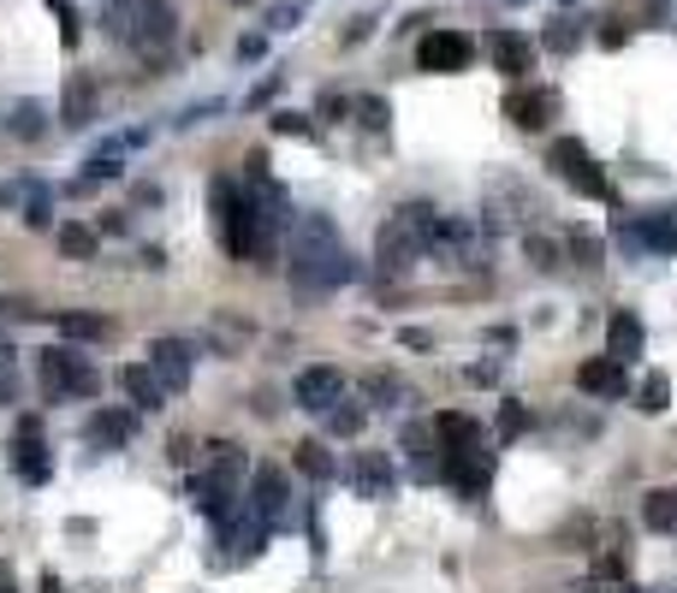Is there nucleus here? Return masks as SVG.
Returning a JSON list of instances; mask_svg holds the SVG:
<instances>
[{
	"mask_svg": "<svg viewBox=\"0 0 677 593\" xmlns=\"http://www.w3.org/2000/svg\"><path fill=\"white\" fill-rule=\"evenodd\" d=\"M149 369L161 374V386H167V392H185V386H190V344H179V339H155V344H149Z\"/></svg>",
	"mask_w": 677,
	"mask_h": 593,
	"instance_id": "obj_15",
	"label": "nucleus"
},
{
	"mask_svg": "<svg viewBox=\"0 0 677 593\" xmlns=\"http://www.w3.org/2000/svg\"><path fill=\"white\" fill-rule=\"evenodd\" d=\"M273 131H286V137H316V125H309L303 113H273Z\"/></svg>",
	"mask_w": 677,
	"mask_h": 593,
	"instance_id": "obj_35",
	"label": "nucleus"
},
{
	"mask_svg": "<svg viewBox=\"0 0 677 593\" xmlns=\"http://www.w3.org/2000/svg\"><path fill=\"white\" fill-rule=\"evenodd\" d=\"M291 463H298L309 481H327V475H333V458L321 451V440H303V445H298V458H291Z\"/></svg>",
	"mask_w": 677,
	"mask_h": 593,
	"instance_id": "obj_29",
	"label": "nucleus"
},
{
	"mask_svg": "<svg viewBox=\"0 0 677 593\" xmlns=\"http://www.w3.org/2000/svg\"><path fill=\"white\" fill-rule=\"evenodd\" d=\"M126 392H131L137 410H161V398H167L161 374H155L149 362H131V369H126Z\"/></svg>",
	"mask_w": 677,
	"mask_h": 593,
	"instance_id": "obj_21",
	"label": "nucleus"
},
{
	"mask_svg": "<svg viewBox=\"0 0 677 593\" xmlns=\"http://www.w3.org/2000/svg\"><path fill=\"white\" fill-rule=\"evenodd\" d=\"M565 243H570V255H577L583 268H595V261L606 255V243H600L595 232H583V225H570V232H565Z\"/></svg>",
	"mask_w": 677,
	"mask_h": 593,
	"instance_id": "obj_30",
	"label": "nucleus"
},
{
	"mask_svg": "<svg viewBox=\"0 0 677 593\" xmlns=\"http://www.w3.org/2000/svg\"><path fill=\"white\" fill-rule=\"evenodd\" d=\"M641 522H648L654 534H677V486H654V493H641Z\"/></svg>",
	"mask_w": 677,
	"mask_h": 593,
	"instance_id": "obj_20",
	"label": "nucleus"
},
{
	"mask_svg": "<svg viewBox=\"0 0 677 593\" xmlns=\"http://www.w3.org/2000/svg\"><path fill=\"white\" fill-rule=\"evenodd\" d=\"M232 7H250V0H232Z\"/></svg>",
	"mask_w": 677,
	"mask_h": 593,
	"instance_id": "obj_37",
	"label": "nucleus"
},
{
	"mask_svg": "<svg viewBox=\"0 0 677 593\" xmlns=\"http://www.w3.org/2000/svg\"><path fill=\"white\" fill-rule=\"evenodd\" d=\"M499 433H506V440L529 433V410H524V404H506V410H499Z\"/></svg>",
	"mask_w": 677,
	"mask_h": 593,
	"instance_id": "obj_33",
	"label": "nucleus"
},
{
	"mask_svg": "<svg viewBox=\"0 0 677 593\" xmlns=\"http://www.w3.org/2000/svg\"><path fill=\"white\" fill-rule=\"evenodd\" d=\"M351 481H357L362 499H387L392 493V463L380 458V451H362V458L351 463Z\"/></svg>",
	"mask_w": 677,
	"mask_h": 593,
	"instance_id": "obj_19",
	"label": "nucleus"
},
{
	"mask_svg": "<svg viewBox=\"0 0 677 593\" xmlns=\"http://www.w3.org/2000/svg\"><path fill=\"white\" fill-rule=\"evenodd\" d=\"M506 119L517 131H547L552 119H559V90H547V83H517V90H506Z\"/></svg>",
	"mask_w": 677,
	"mask_h": 593,
	"instance_id": "obj_9",
	"label": "nucleus"
},
{
	"mask_svg": "<svg viewBox=\"0 0 677 593\" xmlns=\"http://www.w3.org/2000/svg\"><path fill=\"white\" fill-rule=\"evenodd\" d=\"M630 225H636L641 255H677V208H648Z\"/></svg>",
	"mask_w": 677,
	"mask_h": 593,
	"instance_id": "obj_12",
	"label": "nucleus"
},
{
	"mask_svg": "<svg viewBox=\"0 0 677 593\" xmlns=\"http://www.w3.org/2000/svg\"><path fill=\"white\" fill-rule=\"evenodd\" d=\"M172 30H179L172 0H108V37L131 42L143 60L161 54V48L172 42Z\"/></svg>",
	"mask_w": 677,
	"mask_h": 593,
	"instance_id": "obj_2",
	"label": "nucleus"
},
{
	"mask_svg": "<svg viewBox=\"0 0 677 593\" xmlns=\"http://www.w3.org/2000/svg\"><path fill=\"white\" fill-rule=\"evenodd\" d=\"M488 54H494V66H499L506 78L535 72V42L517 37V30H494V37H488Z\"/></svg>",
	"mask_w": 677,
	"mask_h": 593,
	"instance_id": "obj_16",
	"label": "nucleus"
},
{
	"mask_svg": "<svg viewBox=\"0 0 677 593\" xmlns=\"http://www.w3.org/2000/svg\"><path fill=\"white\" fill-rule=\"evenodd\" d=\"M434 208L422 202H410V208H398V214L380 225V243H375V261H380V273H405L416 255L428 250V238H434Z\"/></svg>",
	"mask_w": 677,
	"mask_h": 593,
	"instance_id": "obj_4",
	"label": "nucleus"
},
{
	"mask_svg": "<svg viewBox=\"0 0 677 593\" xmlns=\"http://www.w3.org/2000/svg\"><path fill=\"white\" fill-rule=\"evenodd\" d=\"M131 433H137V422H131V415H113V410H101L96 422H90V440H113V445H126Z\"/></svg>",
	"mask_w": 677,
	"mask_h": 593,
	"instance_id": "obj_28",
	"label": "nucleus"
},
{
	"mask_svg": "<svg viewBox=\"0 0 677 593\" xmlns=\"http://www.w3.org/2000/svg\"><path fill=\"white\" fill-rule=\"evenodd\" d=\"M7 131L19 137V143H37V137L48 131V108H42V101H19L12 119H7Z\"/></svg>",
	"mask_w": 677,
	"mask_h": 593,
	"instance_id": "obj_24",
	"label": "nucleus"
},
{
	"mask_svg": "<svg viewBox=\"0 0 677 593\" xmlns=\"http://www.w3.org/2000/svg\"><path fill=\"white\" fill-rule=\"evenodd\" d=\"M524 255H529V268H559V261H565V250H559V238H547V232H529L524 238Z\"/></svg>",
	"mask_w": 677,
	"mask_h": 593,
	"instance_id": "obj_27",
	"label": "nucleus"
},
{
	"mask_svg": "<svg viewBox=\"0 0 677 593\" xmlns=\"http://www.w3.org/2000/svg\"><path fill=\"white\" fill-rule=\"evenodd\" d=\"M476 60V42L464 37V30H428L422 42H416V66L434 78H451V72H470Z\"/></svg>",
	"mask_w": 677,
	"mask_h": 593,
	"instance_id": "obj_8",
	"label": "nucleus"
},
{
	"mask_svg": "<svg viewBox=\"0 0 677 593\" xmlns=\"http://www.w3.org/2000/svg\"><path fill=\"white\" fill-rule=\"evenodd\" d=\"M291 398H298L303 410H333L345 398V374L339 369H303L298 386H291Z\"/></svg>",
	"mask_w": 677,
	"mask_h": 593,
	"instance_id": "obj_13",
	"label": "nucleus"
},
{
	"mask_svg": "<svg viewBox=\"0 0 677 593\" xmlns=\"http://www.w3.org/2000/svg\"><path fill=\"white\" fill-rule=\"evenodd\" d=\"M42 392L48 398H96L101 374L83 356H72V351H42Z\"/></svg>",
	"mask_w": 677,
	"mask_h": 593,
	"instance_id": "obj_6",
	"label": "nucleus"
},
{
	"mask_svg": "<svg viewBox=\"0 0 677 593\" xmlns=\"http://www.w3.org/2000/svg\"><path fill=\"white\" fill-rule=\"evenodd\" d=\"M641 344H648V333H641V321L630 315V309H618L613 321H606V356H618L624 369L641 356Z\"/></svg>",
	"mask_w": 677,
	"mask_h": 593,
	"instance_id": "obj_17",
	"label": "nucleus"
},
{
	"mask_svg": "<svg viewBox=\"0 0 677 593\" xmlns=\"http://www.w3.org/2000/svg\"><path fill=\"white\" fill-rule=\"evenodd\" d=\"M96 243H101L96 225H83V220H66V225H60V250L72 255V261H90V255H96Z\"/></svg>",
	"mask_w": 677,
	"mask_h": 593,
	"instance_id": "obj_25",
	"label": "nucleus"
},
{
	"mask_svg": "<svg viewBox=\"0 0 677 593\" xmlns=\"http://www.w3.org/2000/svg\"><path fill=\"white\" fill-rule=\"evenodd\" d=\"M96 101H101V90H96V78H90V72H72V78H66V101H60L66 131L96 125Z\"/></svg>",
	"mask_w": 677,
	"mask_h": 593,
	"instance_id": "obj_14",
	"label": "nucleus"
},
{
	"mask_svg": "<svg viewBox=\"0 0 677 593\" xmlns=\"http://www.w3.org/2000/svg\"><path fill=\"white\" fill-rule=\"evenodd\" d=\"M208 197H215V225H220V243L232 250L238 261H256L268 255V225L256 220V202L238 190L232 179H215L208 184Z\"/></svg>",
	"mask_w": 677,
	"mask_h": 593,
	"instance_id": "obj_3",
	"label": "nucleus"
},
{
	"mask_svg": "<svg viewBox=\"0 0 677 593\" xmlns=\"http://www.w3.org/2000/svg\"><path fill=\"white\" fill-rule=\"evenodd\" d=\"M250 511L262 516L268 529H280L286 511H291V486H286V475H280L273 463H262V469L250 475Z\"/></svg>",
	"mask_w": 677,
	"mask_h": 593,
	"instance_id": "obj_10",
	"label": "nucleus"
},
{
	"mask_svg": "<svg viewBox=\"0 0 677 593\" xmlns=\"http://www.w3.org/2000/svg\"><path fill=\"white\" fill-rule=\"evenodd\" d=\"M357 113H362V125H369V131H387V101H380V96H362Z\"/></svg>",
	"mask_w": 677,
	"mask_h": 593,
	"instance_id": "obj_34",
	"label": "nucleus"
},
{
	"mask_svg": "<svg viewBox=\"0 0 677 593\" xmlns=\"http://www.w3.org/2000/svg\"><path fill=\"white\" fill-rule=\"evenodd\" d=\"M434 440H440V451H446V445H476V440H481V428H476V415L446 410L440 422H434Z\"/></svg>",
	"mask_w": 677,
	"mask_h": 593,
	"instance_id": "obj_23",
	"label": "nucleus"
},
{
	"mask_svg": "<svg viewBox=\"0 0 677 593\" xmlns=\"http://www.w3.org/2000/svg\"><path fill=\"white\" fill-rule=\"evenodd\" d=\"M547 167L559 172V179L577 190V197H588V202H618V190H613V179L600 172V161L588 154V143L583 137H559V143L547 149Z\"/></svg>",
	"mask_w": 677,
	"mask_h": 593,
	"instance_id": "obj_5",
	"label": "nucleus"
},
{
	"mask_svg": "<svg viewBox=\"0 0 677 593\" xmlns=\"http://www.w3.org/2000/svg\"><path fill=\"white\" fill-rule=\"evenodd\" d=\"M12 469H19L24 481H48V445H42V422L37 415H24L19 422V433H12Z\"/></svg>",
	"mask_w": 677,
	"mask_h": 593,
	"instance_id": "obj_11",
	"label": "nucleus"
},
{
	"mask_svg": "<svg viewBox=\"0 0 677 593\" xmlns=\"http://www.w3.org/2000/svg\"><path fill=\"white\" fill-rule=\"evenodd\" d=\"M369 398H380V404H392V398H398V380H392V374H375V380H369Z\"/></svg>",
	"mask_w": 677,
	"mask_h": 593,
	"instance_id": "obj_36",
	"label": "nucleus"
},
{
	"mask_svg": "<svg viewBox=\"0 0 677 593\" xmlns=\"http://www.w3.org/2000/svg\"><path fill=\"white\" fill-rule=\"evenodd\" d=\"M577 386L588 398H618L624 392V362L618 356H588L583 369H577Z\"/></svg>",
	"mask_w": 677,
	"mask_h": 593,
	"instance_id": "obj_18",
	"label": "nucleus"
},
{
	"mask_svg": "<svg viewBox=\"0 0 677 593\" xmlns=\"http://www.w3.org/2000/svg\"><path fill=\"white\" fill-rule=\"evenodd\" d=\"M54 333H60V339H78V344H96V339H108V333H113V321H108V315H83V309H72V315H54Z\"/></svg>",
	"mask_w": 677,
	"mask_h": 593,
	"instance_id": "obj_22",
	"label": "nucleus"
},
{
	"mask_svg": "<svg viewBox=\"0 0 677 593\" xmlns=\"http://www.w3.org/2000/svg\"><path fill=\"white\" fill-rule=\"evenodd\" d=\"M636 410H641V415H666V410H671V380H666V374H648V380H641V386H636Z\"/></svg>",
	"mask_w": 677,
	"mask_h": 593,
	"instance_id": "obj_26",
	"label": "nucleus"
},
{
	"mask_svg": "<svg viewBox=\"0 0 677 593\" xmlns=\"http://www.w3.org/2000/svg\"><path fill=\"white\" fill-rule=\"evenodd\" d=\"M440 475L458 486L464 499H481V493L494 486V451H481V440H476V445H446Z\"/></svg>",
	"mask_w": 677,
	"mask_h": 593,
	"instance_id": "obj_7",
	"label": "nucleus"
},
{
	"mask_svg": "<svg viewBox=\"0 0 677 593\" xmlns=\"http://www.w3.org/2000/svg\"><path fill=\"white\" fill-rule=\"evenodd\" d=\"M327 433H339V440H351V433H362V410H357V404H345V398H339V404L327 410Z\"/></svg>",
	"mask_w": 677,
	"mask_h": 593,
	"instance_id": "obj_31",
	"label": "nucleus"
},
{
	"mask_svg": "<svg viewBox=\"0 0 677 593\" xmlns=\"http://www.w3.org/2000/svg\"><path fill=\"white\" fill-rule=\"evenodd\" d=\"M298 291H333L345 285L357 268H351V255L339 250V232H333V220L327 214H303L298 225Z\"/></svg>",
	"mask_w": 677,
	"mask_h": 593,
	"instance_id": "obj_1",
	"label": "nucleus"
},
{
	"mask_svg": "<svg viewBox=\"0 0 677 593\" xmlns=\"http://www.w3.org/2000/svg\"><path fill=\"white\" fill-rule=\"evenodd\" d=\"M577 42H583V37H577V24H570V19H559V24L547 30V48H552V54H570Z\"/></svg>",
	"mask_w": 677,
	"mask_h": 593,
	"instance_id": "obj_32",
	"label": "nucleus"
}]
</instances>
